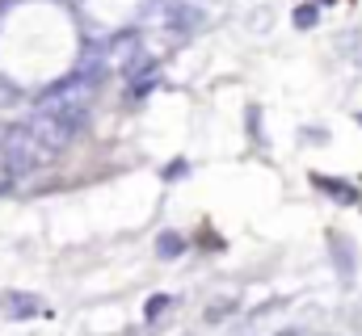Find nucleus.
I'll list each match as a JSON object with an SVG mask.
<instances>
[{"label": "nucleus", "instance_id": "obj_5", "mask_svg": "<svg viewBox=\"0 0 362 336\" xmlns=\"http://www.w3.org/2000/svg\"><path fill=\"white\" fill-rule=\"evenodd\" d=\"M295 25H303V30L316 25V4H299V8H295Z\"/></svg>", "mask_w": 362, "mask_h": 336}, {"label": "nucleus", "instance_id": "obj_2", "mask_svg": "<svg viewBox=\"0 0 362 336\" xmlns=\"http://www.w3.org/2000/svg\"><path fill=\"white\" fill-rule=\"evenodd\" d=\"M312 185H316V189H325L329 198L346 202V206H354V202H358V189H354V185H346V181H333V176H325V172H312Z\"/></svg>", "mask_w": 362, "mask_h": 336}, {"label": "nucleus", "instance_id": "obj_1", "mask_svg": "<svg viewBox=\"0 0 362 336\" xmlns=\"http://www.w3.org/2000/svg\"><path fill=\"white\" fill-rule=\"evenodd\" d=\"M38 311H42V303H38L34 294H21V290L0 294V316H8V320H30V316H38Z\"/></svg>", "mask_w": 362, "mask_h": 336}, {"label": "nucleus", "instance_id": "obj_3", "mask_svg": "<svg viewBox=\"0 0 362 336\" xmlns=\"http://www.w3.org/2000/svg\"><path fill=\"white\" fill-rule=\"evenodd\" d=\"M329 252L337 256V269H341V277L350 282V277H354V248H350V240H346L341 232H329Z\"/></svg>", "mask_w": 362, "mask_h": 336}, {"label": "nucleus", "instance_id": "obj_6", "mask_svg": "<svg viewBox=\"0 0 362 336\" xmlns=\"http://www.w3.org/2000/svg\"><path fill=\"white\" fill-rule=\"evenodd\" d=\"M165 307H169V294H152V303H148V320H156Z\"/></svg>", "mask_w": 362, "mask_h": 336}, {"label": "nucleus", "instance_id": "obj_4", "mask_svg": "<svg viewBox=\"0 0 362 336\" xmlns=\"http://www.w3.org/2000/svg\"><path fill=\"white\" fill-rule=\"evenodd\" d=\"M156 252H160V256H169V260H173V256H181V252H185V240H181L177 232H165V236H160V240H156Z\"/></svg>", "mask_w": 362, "mask_h": 336}]
</instances>
